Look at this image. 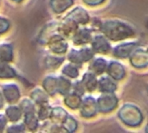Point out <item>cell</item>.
I'll return each instance as SVG.
<instances>
[{
  "label": "cell",
  "instance_id": "cell-31",
  "mask_svg": "<svg viewBox=\"0 0 148 133\" xmlns=\"http://www.w3.org/2000/svg\"><path fill=\"white\" fill-rule=\"evenodd\" d=\"M63 128L66 132H75L77 128V122L75 120L74 118L70 116H67L66 119L62 123Z\"/></svg>",
  "mask_w": 148,
  "mask_h": 133
},
{
  "label": "cell",
  "instance_id": "cell-32",
  "mask_svg": "<svg viewBox=\"0 0 148 133\" xmlns=\"http://www.w3.org/2000/svg\"><path fill=\"white\" fill-rule=\"evenodd\" d=\"M20 108L22 110V112L23 113H30V112H36V109H35V106L34 104L28 99H24L21 104H20Z\"/></svg>",
  "mask_w": 148,
  "mask_h": 133
},
{
  "label": "cell",
  "instance_id": "cell-15",
  "mask_svg": "<svg viewBox=\"0 0 148 133\" xmlns=\"http://www.w3.org/2000/svg\"><path fill=\"white\" fill-rule=\"evenodd\" d=\"M81 82L84 89L88 92H93L94 90H95V88L97 87V84H98V80L95 77V74H94L93 73L85 74Z\"/></svg>",
  "mask_w": 148,
  "mask_h": 133
},
{
  "label": "cell",
  "instance_id": "cell-11",
  "mask_svg": "<svg viewBox=\"0 0 148 133\" xmlns=\"http://www.w3.org/2000/svg\"><path fill=\"white\" fill-rule=\"evenodd\" d=\"M109 76L114 80H121L126 74L123 66L116 61H112L108 67L107 69Z\"/></svg>",
  "mask_w": 148,
  "mask_h": 133
},
{
  "label": "cell",
  "instance_id": "cell-3",
  "mask_svg": "<svg viewBox=\"0 0 148 133\" xmlns=\"http://www.w3.org/2000/svg\"><path fill=\"white\" fill-rule=\"evenodd\" d=\"M93 56H94V51L89 48H82L80 50L72 49L69 54V60L73 64L81 65L83 62L91 60Z\"/></svg>",
  "mask_w": 148,
  "mask_h": 133
},
{
  "label": "cell",
  "instance_id": "cell-30",
  "mask_svg": "<svg viewBox=\"0 0 148 133\" xmlns=\"http://www.w3.org/2000/svg\"><path fill=\"white\" fill-rule=\"evenodd\" d=\"M39 106H40V108L37 113V118L42 120H44V119L49 118L50 113H51V107L48 105V103L41 105Z\"/></svg>",
  "mask_w": 148,
  "mask_h": 133
},
{
  "label": "cell",
  "instance_id": "cell-20",
  "mask_svg": "<svg viewBox=\"0 0 148 133\" xmlns=\"http://www.w3.org/2000/svg\"><path fill=\"white\" fill-rule=\"evenodd\" d=\"M23 115V112L20 106H10L6 109V118L10 122H17Z\"/></svg>",
  "mask_w": 148,
  "mask_h": 133
},
{
  "label": "cell",
  "instance_id": "cell-8",
  "mask_svg": "<svg viewBox=\"0 0 148 133\" xmlns=\"http://www.w3.org/2000/svg\"><path fill=\"white\" fill-rule=\"evenodd\" d=\"M137 46L136 42H125L116 46L113 50V55L117 58H127L131 53L135 49Z\"/></svg>",
  "mask_w": 148,
  "mask_h": 133
},
{
  "label": "cell",
  "instance_id": "cell-35",
  "mask_svg": "<svg viewBox=\"0 0 148 133\" xmlns=\"http://www.w3.org/2000/svg\"><path fill=\"white\" fill-rule=\"evenodd\" d=\"M7 125V118L3 114H0V132H3Z\"/></svg>",
  "mask_w": 148,
  "mask_h": 133
},
{
  "label": "cell",
  "instance_id": "cell-10",
  "mask_svg": "<svg viewBox=\"0 0 148 133\" xmlns=\"http://www.w3.org/2000/svg\"><path fill=\"white\" fill-rule=\"evenodd\" d=\"M92 39L91 30L86 28L80 29L79 30L75 31L73 35V42L75 45H82L87 44Z\"/></svg>",
  "mask_w": 148,
  "mask_h": 133
},
{
  "label": "cell",
  "instance_id": "cell-6",
  "mask_svg": "<svg viewBox=\"0 0 148 133\" xmlns=\"http://www.w3.org/2000/svg\"><path fill=\"white\" fill-rule=\"evenodd\" d=\"M81 113L85 118H90L96 114L98 106L96 101L92 97H87L85 100L81 102Z\"/></svg>",
  "mask_w": 148,
  "mask_h": 133
},
{
  "label": "cell",
  "instance_id": "cell-12",
  "mask_svg": "<svg viewBox=\"0 0 148 133\" xmlns=\"http://www.w3.org/2000/svg\"><path fill=\"white\" fill-rule=\"evenodd\" d=\"M77 24L78 23H76L72 19L66 17L64 22H62V23L60 25L58 29L61 33V35L65 37V36H69L71 34L75 33L77 29Z\"/></svg>",
  "mask_w": 148,
  "mask_h": 133
},
{
  "label": "cell",
  "instance_id": "cell-14",
  "mask_svg": "<svg viewBox=\"0 0 148 133\" xmlns=\"http://www.w3.org/2000/svg\"><path fill=\"white\" fill-rule=\"evenodd\" d=\"M67 17L72 19L76 23H82V24L87 23L89 20L88 14L82 8H75V10H74L69 15H68Z\"/></svg>",
  "mask_w": 148,
  "mask_h": 133
},
{
  "label": "cell",
  "instance_id": "cell-1",
  "mask_svg": "<svg viewBox=\"0 0 148 133\" xmlns=\"http://www.w3.org/2000/svg\"><path fill=\"white\" fill-rule=\"evenodd\" d=\"M101 31L108 39L112 41H120L134 35V29L128 24L118 21L109 20L105 22L101 26Z\"/></svg>",
  "mask_w": 148,
  "mask_h": 133
},
{
  "label": "cell",
  "instance_id": "cell-24",
  "mask_svg": "<svg viewBox=\"0 0 148 133\" xmlns=\"http://www.w3.org/2000/svg\"><path fill=\"white\" fill-rule=\"evenodd\" d=\"M68 114L67 112L64 111L62 108H54L53 110L51 109V113H50V116L49 118L52 119L53 122L58 124V123H63L64 120L66 119Z\"/></svg>",
  "mask_w": 148,
  "mask_h": 133
},
{
  "label": "cell",
  "instance_id": "cell-7",
  "mask_svg": "<svg viewBox=\"0 0 148 133\" xmlns=\"http://www.w3.org/2000/svg\"><path fill=\"white\" fill-rule=\"evenodd\" d=\"M92 49L100 54H107L110 50V44L107 37L103 35H95L91 39Z\"/></svg>",
  "mask_w": 148,
  "mask_h": 133
},
{
  "label": "cell",
  "instance_id": "cell-9",
  "mask_svg": "<svg viewBox=\"0 0 148 133\" xmlns=\"http://www.w3.org/2000/svg\"><path fill=\"white\" fill-rule=\"evenodd\" d=\"M3 94L9 103H16L20 97L18 87L14 84H6L3 87Z\"/></svg>",
  "mask_w": 148,
  "mask_h": 133
},
{
  "label": "cell",
  "instance_id": "cell-16",
  "mask_svg": "<svg viewBox=\"0 0 148 133\" xmlns=\"http://www.w3.org/2000/svg\"><path fill=\"white\" fill-rule=\"evenodd\" d=\"M108 67V63L104 59L97 58L92 61V63L89 66V70L91 73H93L95 75H99L103 74Z\"/></svg>",
  "mask_w": 148,
  "mask_h": 133
},
{
  "label": "cell",
  "instance_id": "cell-23",
  "mask_svg": "<svg viewBox=\"0 0 148 133\" xmlns=\"http://www.w3.org/2000/svg\"><path fill=\"white\" fill-rule=\"evenodd\" d=\"M56 87L57 78L54 76H49L43 80V87L46 92L50 95H54L56 93Z\"/></svg>",
  "mask_w": 148,
  "mask_h": 133
},
{
  "label": "cell",
  "instance_id": "cell-19",
  "mask_svg": "<svg viewBox=\"0 0 148 133\" xmlns=\"http://www.w3.org/2000/svg\"><path fill=\"white\" fill-rule=\"evenodd\" d=\"M73 3V0H50V6L55 12L61 13L71 6Z\"/></svg>",
  "mask_w": 148,
  "mask_h": 133
},
{
  "label": "cell",
  "instance_id": "cell-25",
  "mask_svg": "<svg viewBox=\"0 0 148 133\" xmlns=\"http://www.w3.org/2000/svg\"><path fill=\"white\" fill-rule=\"evenodd\" d=\"M72 87L71 83L69 80L63 78V77H58L57 78V87H56V92L60 93L61 94L66 95L69 93L70 88Z\"/></svg>",
  "mask_w": 148,
  "mask_h": 133
},
{
  "label": "cell",
  "instance_id": "cell-34",
  "mask_svg": "<svg viewBox=\"0 0 148 133\" xmlns=\"http://www.w3.org/2000/svg\"><path fill=\"white\" fill-rule=\"evenodd\" d=\"M23 131H24V125L23 124H20V125H11L7 130L8 132H23Z\"/></svg>",
  "mask_w": 148,
  "mask_h": 133
},
{
  "label": "cell",
  "instance_id": "cell-33",
  "mask_svg": "<svg viewBox=\"0 0 148 133\" xmlns=\"http://www.w3.org/2000/svg\"><path fill=\"white\" fill-rule=\"evenodd\" d=\"M9 27H10V23L6 19L0 17V34L6 32Z\"/></svg>",
  "mask_w": 148,
  "mask_h": 133
},
{
  "label": "cell",
  "instance_id": "cell-28",
  "mask_svg": "<svg viewBox=\"0 0 148 133\" xmlns=\"http://www.w3.org/2000/svg\"><path fill=\"white\" fill-rule=\"evenodd\" d=\"M31 98L38 106L48 103V96L46 93L38 88L33 91V93H31Z\"/></svg>",
  "mask_w": 148,
  "mask_h": 133
},
{
  "label": "cell",
  "instance_id": "cell-5",
  "mask_svg": "<svg viewBox=\"0 0 148 133\" xmlns=\"http://www.w3.org/2000/svg\"><path fill=\"white\" fill-rule=\"evenodd\" d=\"M49 47L56 54H62L67 51L68 43L61 35H52L48 42Z\"/></svg>",
  "mask_w": 148,
  "mask_h": 133
},
{
  "label": "cell",
  "instance_id": "cell-27",
  "mask_svg": "<svg viewBox=\"0 0 148 133\" xmlns=\"http://www.w3.org/2000/svg\"><path fill=\"white\" fill-rule=\"evenodd\" d=\"M67 97L66 99L64 100V102L67 104V106L72 109H76L78 107H80V105H81V98H80V95L76 94L75 93H72L70 94L67 93L66 94Z\"/></svg>",
  "mask_w": 148,
  "mask_h": 133
},
{
  "label": "cell",
  "instance_id": "cell-36",
  "mask_svg": "<svg viewBox=\"0 0 148 133\" xmlns=\"http://www.w3.org/2000/svg\"><path fill=\"white\" fill-rule=\"evenodd\" d=\"M3 95L0 93V107L3 106Z\"/></svg>",
  "mask_w": 148,
  "mask_h": 133
},
{
  "label": "cell",
  "instance_id": "cell-26",
  "mask_svg": "<svg viewBox=\"0 0 148 133\" xmlns=\"http://www.w3.org/2000/svg\"><path fill=\"white\" fill-rule=\"evenodd\" d=\"M64 61L63 57H59V56H47L46 59L44 60V64L47 68L49 69H56L61 66V64Z\"/></svg>",
  "mask_w": 148,
  "mask_h": 133
},
{
  "label": "cell",
  "instance_id": "cell-29",
  "mask_svg": "<svg viewBox=\"0 0 148 133\" xmlns=\"http://www.w3.org/2000/svg\"><path fill=\"white\" fill-rule=\"evenodd\" d=\"M62 74L69 78H76L79 75V69L75 64H68L62 68Z\"/></svg>",
  "mask_w": 148,
  "mask_h": 133
},
{
  "label": "cell",
  "instance_id": "cell-22",
  "mask_svg": "<svg viewBox=\"0 0 148 133\" xmlns=\"http://www.w3.org/2000/svg\"><path fill=\"white\" fill-rule=\"evenodd\" d=\"M16 76L15 70L7 64V62L0 61V78L1 79H12Z\"/></svg>",
  "mask_w": 148,
  "mask_h": 133
},
{
  "label": "cell",
  "instance_id": "cell-17",
  "mask_svg": "<svg viewBox=\"0 0 148 133\" xmlns=\"http://www.w3.org/2000/svg\"><path fill=\"white\" fill-rule=\"evenodd\" d=\"M144 51H141V49H138L137 51L134 52V54L131 57V62H132L133 66L137 67V68L147 67V55H144V56H142V58H140V56L142 55V53ZM145 53H147V51Z\"/></svg>",
  "mask_w": 148,
  "mask_h": 133
},
{
  "label": "cell",
  "instance_id": "cell-2",
  "mask_svg": "<svg viewBox=\"0 0 148 133\" xmlns=\"http://www.w3.org/2000/svg\"><path fill=\"white\" fill-rule=\"evenodd\" d=\"M119 115L120 118H121V120L128 125L135 126L142 122V114L135 106H125L121 111H120Z\"/></svg>",
  "mask_w": 148,
  "mask_h": 133
},
{
  "label": "cell",
  "instance_id": "cell-18",
  "mask_svg": "<svg viewBox=\"0 0 148 133\" xmlns=\"http://www.w3.org/2000/svg\"><path fill=\"white\" fill-rule=\"evenodd\" d=\"M24 126L30 131H35L38 126V118L36 115V112H30L24 113Z\"/></svg>",
  "mask_w": 148,
  "mask_h": 133
},
{
  "label": "cell",
  "instance_id": "cell-4",
  "mask_svg": "<svg viewBox=\"0 0 148 133\" xmlns=\"http://www.w3.org/2000/svg\"><path fill=\"white\" fill-rule=\"evenodd\" d=\"M118 100L112 93H106V94L99 97L98 100V110L103 113H108L114 110L117 106Z\"/></svg>",
  "mask_w": 148,
  "mask_h": 133
},
{
  "label": "cell",
  "instance_id": "cell-21",
  "mask_svg": "<svg viewBox=\"0 0 148 133\" xmlns=\"http://www.w3.org/2000/svg\"><path fill=\"white\" fill-rule=\"evenodd\" d=\"M12 59H13L12 46L10 44L0 45V61L8 63L11 61Z\"/></svg>",
  "mask_w": 148,
  "mask_h": 133
},
{
  "label": "cell",
  "instance_id": "cell-13",
  "mask_svg": "<svg viewBox=\"0 0 148 133\" xmlns=\"http://www.w3.org/2000/svg\"><path fill=\"white\" fill-rule=\"evenodd\" d=\"M99 87V91L101 93H114L116 89V84L114 81V79H112L109 76L101 77L97 84Z\"/></svg>",
  "mask_w": 148,
  "mask_h": 133
}]
</instances>
